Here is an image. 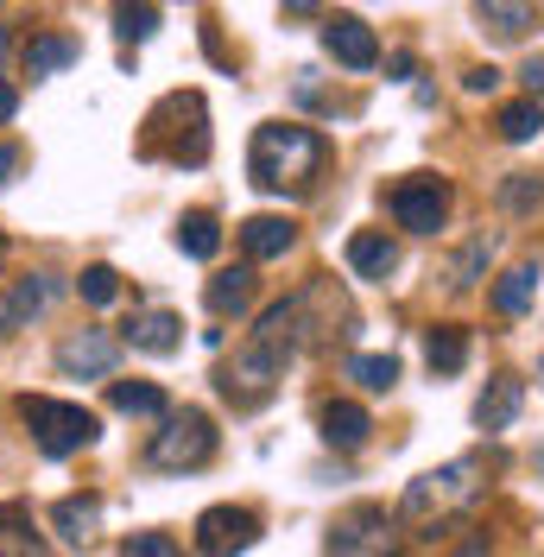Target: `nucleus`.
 Wrapping results in <instances>:
<instances>
[{
    "label": "nucleus",
    "mask_w": 544,
    "mask_h": 557,
    "mask_svg": "<svg viewBox=\"0 0 544 557\" xmlns=\"http://www.w3.org/2000/svg\"><path fill=\"white\" fill-rule=\"evenodd\" d=\"M209 456H215V424H209V412H197V406L171 412L165 424L152 431V444H146V462H152L159 475H190V469H203Z\"/></svg>",
    "instance_id": "nucleus-5"
},
{
    "label": "nucleus",
    "mask_w": 544,
    "mask_h": 557,
    "mask_svg": "<svg viewBox=\"0 0 544 557\" xmlns=\"http://www.w3.org/2000/svg\"><path fill=\"white\" fill-rule=\"evenodd\" d=\"M279 374H285V361H279L267 343H240L235 355L215 368V393H222L235 412H260L272 393H279Z\"/></svg>",
    "instance_id": "nucleus-6"
},
{
    "label": "nucleus",
    "mask_w": 544,
    "mask_h": 557,
    "mask_svg": "<svg viewBox=\"0 0 544 557\" xmlns=\"http://www.w3.org/2000/svg\"><path fill=\"white\" fill-rule=\"evenodd\" d=\"M424 361H431L437 381L462 374V368H469V330H462V323H437V330L424 336Z\"/></svg>",
    "instance_id": "nucleus-20"
},
{
    "label": "nucleus",
    "mask_w": 544,
    "mask_h": 557,
    "mask_svg": "<svg viewBox=\"0 0 544 557\" xmlns=\"http://www.w3.org/2000/svg\"><path fill=\"white\" fill-rule=\"evenodd\" d=\"M51 292H58V285H51L45 273H38V278H20V292H13V305L0 311V330H20L26 317H38L45 305H51Z\"/></svg>",
    "instance_id": "nucleus-25"
},
{
    "label": "nucleus",
    "mask_w": 544,
    "mask_h": 557,
    "mask_svg": "<svg viewBox=\"0 0 544 557\" xmlns=\"http://www.w3.org/2000/svg\"><path fill=\"white\" fill-rule=\"evenodd\" d=\"M76 58H83V45H76V38H33V45H26V70H33V76H45V70H64V64H76Z\"/></svg>",
    "instance_id": "nucleus-26"
},
{
    "label": "nucleus",
    "mask_w": 544,
    "mask_h": 557,
    "mask_svg": "<svg viewBox=\"0 0 544 557\" xmlns=\"http://www.w3.org/2000/svg\"><path fill=\"white\" fill-rule=\"evenodd\" d=\"M539 374H544V361H539Z\"/></svg>",
    "instance_id": "nucleus-39"
},
{
    "label": "nucleus",
    "mask_w": 544,
    "mask_h": 557,
    "mask_svg": "<svg viewBox=\"0 0 544 557\" xmlns=\"http://www.w3.org/2000/svg\"><path fill=\"white\" fill-rule=\"evenodd\" d=\"M76 292H83V305H96V311H102V305L121 298V273H114V267H83Z\"/></svg>",
    "instance_id": "nucleus-30"
},
{
    "label": "nucleus",
    "mask_w": 544,
    "mask_h": 557,
    "mask_svg": "<svg viewBox=\"0 0 544 557\" xmlns=\"http://www.w3.org/2000/svg\"><path fill=\"white\" fill-rule=\"evenodd\" d=\"M20 114V96H13V83H0V121H13Z\"/></svg>",
    "instance_id": "nucleus-36"
},
{
    "label": "nucleus",
    "mask_w": 544,
    "mask_h": 557,
    "mask_svg": "<svg viewBox=\"0 0 544 557\" xmlns=\"http://www.w3.org/2000/svg\"><path fill=\"white\" fill-rule=\"evenodd\" d=\"M348 374L368 386V393H393V386H399V361H393V355H355Z\"/></svg>",
    "instance_id": "nucleus-29"
},
{
    "label": "nucleus",
    "mask_w": 544,
    "mask_h": 557,
    "mask_svg": "<svg viewBox=\"0 0 544 557\" xmlns=\"http://www.w3.org/2000/svg\"><path fill=\"white\" fill-rule=\"evenodd\" d=\"M323 152H330L323 134H310L298 121H267V127H254V146H247V177L267 197H298L323 172Z\"/></svg>",
    "instance_id": "nucleus-1"
},
{
    "label": "nucleus",
    "mask_w": 544,
    "mask_h": 557,
    "mask_svg": "<svg viewBox=\"0 0 544 557\" xmlns=\"http://www.w3.org/2000/svg\"><path fill=\"white\" fill-rule=\"evenodd\" d=\"M399 267V247L386 242V228H361V235H348V273L355 278H386Z\"/></svg>",
    "instance_id": "nucleus-18"
},
{
    "label": "nucleus",
    "mask_w": 544,
    "mask_h": 557,
    "mask_svg": "<svg viewBox=\"0 0 544 557\" xmlns=\"http://www.w3.org/2000/svg\"><path fill=\"white\" fill-rule=\"evenodd\" d=\"M20 418H26V431H33V444L45 456H76L102 437V418L89 406H70V399H51V393H26Z\"/></svg>",
    "instance_id": "nucleus-4"
},
{
    "label": "nucleus",
    "mask_w": 544,
    "mask_h": 557,
    "mask_svg": "<svg viewBox=\"0 0 544 557\" xmlns=\"http://www.w3.org/2000/svg\"><path fill=\"white\" fill-rule=\"evenodd\" d=\"M330 557H399V525L380 500H355L342 507L330 525Z\"/></svg>",
    "instance_id": "nucleus-7"
},
{
    "label": "nucleus",
    "mask_w": 544,
    "mask_h": 557,
    "mask_svg": "<svg viewBox=\"0 0 544 557\" xmlns=\"http://www.w3.org/2000/svg\"><path fill=\"white\" fill-rule=\"evenodd\" d=\"M177 247H184L190 260H215V247H222V228H215V215H209V209H190V215H177Z\"/></svg>",
    "instance_id": "nucleus-22"
},
{
    "label": "nucleus",
    "mask_w": 544,
    "mask_h": 557,
    "mask_svg": "<svg viewBox=\"0 0 544 557\" xmlns=\"http://www.w3.org/2000/svg\"><path fill=\"white\" fill-rule=\"evenodd\" d=\"M235 235H240V247H247V260H285L292 242H298V228H292L285 215H247Z\"/></svg>",
    "instance_id": "nucleus-15"
},
{
    "label": "nucleus",
    "mask_w": 544,
    "mask_h": 557,
    "mask_svg": "<svg viewBox=\"0 0 544 557\" xmlns=\"http://www.w3.org/2000/svg\"><path fill=\"white\" fill-rule=\"evenodd\" d=\"M462 83H469V89H475V96H487V89H494V83H500V70L475 64V70H469V76H462Z\"/></svg>",
    "instance_id": "nucleus-34"
},
{
    "label": "nucleus",
    "mask_w": 544,
    "mask_h": 557,
    "mask_svg": "<svg viewBox=\"0 0 544 557\" xmlns=\"http://www.w3.org/2000/svg\"><path fill=\"white\" fill-rule=\"evenodd\" d=\"M114 361H121V343L108 330H76V336L58 343V368H64L70 381H108Z\"/></svg>",
    "instance_id": "nucleus-10"
},
{
    "label": "nucleus",
    "mask_w": 544,
    "mask_h": 557,
    "mask_svg": "<svg viewBox=\"0 0 544 557\" xmlns=\"http://www.w3.org/2000/svg\"><path fill=\"white\" fill-rule=\"evenodd\" d=\"M121 557H184V552H177V539H165V532H134L121 545Z\"/></svg>",
    "instance_id": "nucleus-32"
},
{
    "label": "nucleus",
    "mask_w": 544,
    "mask_h": 557,
    "mask_svg": "<svg viewBox=\"0 0 544 557\" xmlns=\"http://www.w3.org/2000/svg\"><path fill=\"white\" fill-rule=\"evenodd\" d=\"M0 557H45V545L33 539V520H26L20 500L0 507Z\"/></svg>",
    "instance_id": "nucleus-23"
},
{
    "label": "nucleus",
    "mask_w": 544,
    "mask_h": 557,
    "mask_svg": "<svg viewBox=\"0 0 544 557\" xmlns=\"http://www.w3.org/2000/svg\"><path fill=\"white\" fill-rule=\"evenodd\" d=\"M393 222L411 228V235H437L443 222H449V184L431 177V172L393 184Z\"/></svg>",
    "instance_id": "nucleus-9"
},
{
    "label": "nucleus",
    "mask_w": 544,
    "mask_h": 557,
    "mask_svg": "<svg viewBox=\"0 0 544 557\" xmlns=\"http://www.w3.org/2000/svg\"><path fill=\"white\" fill-rule=\"evenodd\" d=\"M532 292H539V267H532V260H519V267H512V273H500V285H494V311L519 317L526 305H532Z\"/></svg>",
    "instance_id": "nucleus-24"
},
{
    "label": "nucleus",
    "mask_w": 544,
    "mask_h": 557,
    "mask_svg": "<svg viewBox=\"0 0 544 557\" xmlns=\"http://www.w3.org/2000/svg\"><path fill=\"white\" fill-rule=\"evenodd\" d=\"M285 13H323V0H285Z\"/></svg>",
    "instance_id": "nucleus-37"
},
{
    "label": "nucleus",
    "mask_w": 544,
    "mask_h": 557,
    "mask_svg": "<svg viewBox=\"0 0 544 557\" xmlns=\"http://www.w3.org/2000/svg\"><path fill=\"white\" fill-rule=\"evenodd\" d=\"M114 33L127 38V45H146V38L159 33V13L146 0H114Z\"/></svg>",
    "instance_id": "nucleus-28"
},
{
    "label": "nucleus",
    "mask_w": 544,
    "mask_h": 557,
    "mask_svg": "<svg viewBox=\"0 0 544 557\" xmlns=\"http://www.w3.org/2000/svg\"><path fill=\"white\" fill-rule=\"evenodd\" d=\"M20 172V152H13V146H7V139H0V184H7V177Z\"/></svg>",
    "instance_id": "nucleus-35"
},
{
    "label": "nucleus",
    "mask_w": 544,
    "mask_h": 557,
    "mask_svg": "<svg viewBox=\"0 0 544 557\" xmlns=\"http://www.w3.org/2000/svg\"><path fill=\"white\" fill-rule=\"evenodd\" d=\"M481 475H487V462H481V456H456V462H443V469H424V475L406 487L399 513H406L411 525L449 520V513H462V507H475V500H481Z\"/></svg>",
    "instance_id": "nucleus-3"
},
{
    "label": "nucleus",
    "mask_w": 544,
    "mask_h": 557,
    "mask_svg": "<svg viewBox=\"0 0 544 557\" xmlns=\"http://www.w3.org/2000/svg\"><path fill=\"white\" fill-rule=\"evenodd\" d=\"M539 127H544V102H539V96H526V102H507V108H500V139H512V146H526Z\"/></svg>",
    "instance_id": "nucleus-27"
},
{
    "label": "nucleus",
    "mask_w": 544,
    "mask_h": 557,
    "mask_svg": "<svg viewBox=\"0 0 544 557\" xmlns=\"http://www.w3.org/2000/svg\"><path fill=\"white\" fill-rule=\"evenodd\" d=\"M500 203H507L512 215L539 209V203H544V177H539V172H512V177H507V190H500Z\"/></svg>",
    "instance_id": "nucleus-31"
},
{
    "label": "nucleus",
    "mask_w": 544,
    "mask_h": 557,
    "mask_svg": "<svg viewBox=\"0 0 544 557\" xmlns=\"http://www.w3.org/2000/svg\"><path fill=\"white\" fill-rule=\"evenodd\" d=\"M260 545V513L254 507H203L197 513V557H240Z\"/></svg>",
    "instance_id": "nucleus-8"
},
{
    "label": "nucleus",
    "mask_w": 544,
    "mask_h": 557,
    "mask_svg": "<svg viewBox=\"0 0 544 557\" xmlns=\"http://www.w3.org/2000/svg\"><path fill=\"white\" fill-rule=\"evenodd\" d=\"M146 159H171V165H203L209 159V114L197 89H177L146 114V134H139Z\"/></svg>",
    "instance_id": "nucleus-2"
},
{
    "label": "nucleus",
    "mask_w": 544,
    "mask_h": 557,
    "mask_svg": "<svg viewBox=\"0 0 544 557\" xmlns=\"http://www.w3.org/2000/svg\"><path fill=\"white\" fill-rule=\"evenodd\" d=\"M203 305H209V317H240L254 305V267H222L203 285Z\"/></svg>",
    "instance_id": "nucleus-19"
},
{
    "label": "nucleus",
    "mask_w": 544,
    "mask_h": 557,
    "mask_svg": "<svg viewBox=\"0 0 544 557\" xmlns=\"http://www.w3.org/2000/svg\"><path fill=\"white\" fill-rule=\"evenodd\" d=\"M519 83H526V96L544 102V58H526V64H519Z\"/></svg>",
    "instance_id": "nucleus-33"
},
{
    "label": "nucleus",
    "mask_w": 544,
    "mask_h": 557,
    "mask_svg": "<svg viewBox=\"0 0 544 557\" xmlns=\"http://www.w3.org/2000/svg\"><path fill=\"white\" fill-rule=\"evenodd\" d=\"M323 51H330L342 70H374L380 64L374 26H368V20H355V13H336V20L323 26Z\"/></svg>",
    "instance_id": "nucleus-11"
},
{
    "label": "nucleus",
    "mask_w": 544,
    "mask_h": 557,
    "mask_svg": "<svg viewBox=\"0 0 544 557\" xmlns=\"http://www.w3.org/2000/svg\"><path fill=\"white\" fill-rule=\"evenodd\" d=\"M519 406H526V381L494 374V381H487V393L475 399V424H481V431H507L512 418H519Z\"/></svg>",
    "instance_id": "nucleus-17"
},
{
    "label": "nucleus",
    "mask_w": 544,
    "mask_h": 557,
    "mask_svg": "<svg viewBox=\"0 0 544 557\" xmlns=\"http://www.w3.org/2000/svg\"><path fill=\"white\" fill-rule=\"evenodd\" d=\"M539 7L544 0H475V20L487 38H500V45H519V38L539 26Z\"/></svg>",
    "instance_id": "nucleus-12"
},
{
    "label": "nucleus",
    "mask_w": 544,
    "mask_h": 557,
    "mask_svg": "<svg viewBox=\"0 0 544 557\" xmlns=\"http://www.w3.org/2000/svg\"><path fill=\"white\" fill-rule=\"evenodd\" d=\"M121 343L139 348V355H171V348L184 343V317L177 311H134L127 330H121Z\"/></svg>",
    "instance_id": "nucleus-13"
},
{
    "label": "nucleus",
    "mask_w": 544,
    "mask_h": 557,
    "mask_svg": "<svg viewBox=\"0 0 544 557\" xmlns=\"http://www.w3.org/2000/svg\"><path fill=\"white\" fill-rule=\"evenodd\" d=\"M317 424H323V444L342 450V456H355L361 444H368V431H374V418L361 412L355 399H330V406L317 412Z\"/></svg>",
    "instance_id": "nucleus-14"
},
{
    "label": "nucleus",
    "mask_w": 544,
    "mask_h": 557,
    "mask_svg": "<svg viewBox=\"0 0 544 557\" xmlns=\"http://www.w3.org/2000/svg\"><path fill=\"white\" fill-rule=\"evenodd\" d=\"M51 525H58L64 545H89L96 525H102V494H64V500L51 507Z\"/></svg>",
    "instance_id": "nucleus-16"
},
{
    "label": "nucleus",
    "mask_w": 544,
    "mask_h": 557,
    "mask_svg": "<svg viewBox=\"0 0 544 557\" xmlns=\"http://www.w3.org/2000/svg\"><path fill=\"white\" fill-rule=\"evenodd\" d=\"M0 260H7V235H0Z\"/></svg>",
    "instance_id": "nucleus-38"
},
{
    "label": "nucleus",
    "mask_w": 544,
    "mask_h": 557,
    "mask_svg": "<svg viewBox=\"0 0 544 557\" xmlns=\"http://www.w3.org/2000/svg\"><path fill=\"white\" fill-rule=\"evenodd\" d=\"M108 406L127 418H171L165 386H152V381H108Z\"/></svg>",
    "instance_id": "nucleus-21"
}]
</instances>
